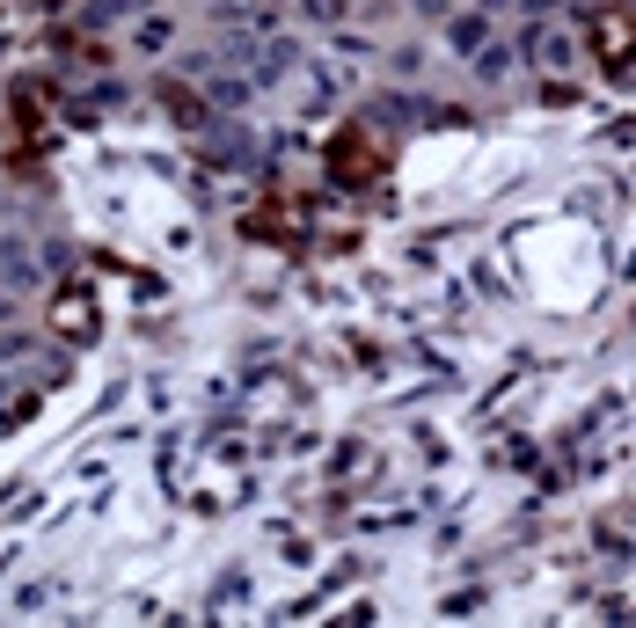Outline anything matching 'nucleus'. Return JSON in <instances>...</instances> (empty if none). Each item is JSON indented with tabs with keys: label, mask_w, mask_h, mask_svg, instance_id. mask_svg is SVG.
Returning a JSON list of instances; mask_svg holds the SVG:
<instances>
[{
	"label": "nucleus",
	"mask_w": 636,
	"mask_h": 628,
	"mask_svg": "<svg viewBox=\"0 0 636 628\" xmlns=\"http://www.w3.org/2000/svg\"><path fill=\"white\" fill-rule=\"evenodd\" d=\"M483 45H490V15H483V8H468V15H446V51L476 59Z\"/></svg>",
	"instance_id": "obj_1"
},
{
	"label": "nucleus",
	"mask_w": 636,
	"mask_h": 628,
	"mask_svg": "<svg viewBox=\"0 0 636 628\" xmlns=\"http://www.w3.org/2000/svg\"><path fill=\"white\" fill-rule=\"evenodd\" d=\"M249 88H256V81H249V73H235V81H220V88H213V102H220V110H242Z\"/></svg>",
	"instance_id": "obj_2"
},
{
	"label": "nucleus",
	"mask_w": 636,
	"mask_h": 628,
	"mask_svg": "<svg viewBox=\"0 0 636 628\" xmlns=\"http://www.w3.org/2000/svg\"><path fill=\"white\" fill-rule=\"evenodd\" d=\"M300 15H308V23H344L351 0H300Z\"/></svg>",
	"instance_id": "obj_3"
},
{
	"label": "nucleus",
	"mask_w": 636,
	"mask_h": 628,
	"mask_svg": "<svg viewBox=\"0 0 636 628\" xmlns=\"http://www.w3.org/2000/svg\"><path fill=\"white\" fill-rule=\"evenodd\" d=\"M132 45H140V51H169V23H161V15H147V23H140V37H132Z\"/></svg>",
	"instance_id": "obj_4"
},
{
	"label": "nucleus",
	"mask_w": 636,
	"mask_h": 628,
	"mask_svg": "<svg viewBox=\"0 0 636 628\" xmlns=\"http://www.w3.org/2000/svg\"><path fill=\"white\" fill-rule=\"evenodd\" d=\"M0 359H29V337H0Z\"/></svg>",
	"instance_id": "obj_5"
},
{
	"label": "nucleus",
	"mask_w": 636,
	"mask_h": 628,
	"mask_svg": "<svg viewBox=\"0 0 636 628\" xmlns=\"http://www.w3.org/2000/svg\"><path fill=\"white\" fill-rule=\"evenodd\" d=\"M417 8H424V15H446V0H417Z\"/></svg>",
	"instance_id": "obj_6"
},
{
	"label": "nucleus",
	"mask_w": 636,
	"mask_h": 628,
	"mask_svg": "<svg viewBox=\"0 0 636 628\" xmlns=\"http://www.w3.org/2000/svg\"><path fill=\"white\" fill-rule=\"evenodd\" d=\"M490 8H505V0H490Z\"/></svg>",
	"instance_id": "obj_7"
}]
</instances>
